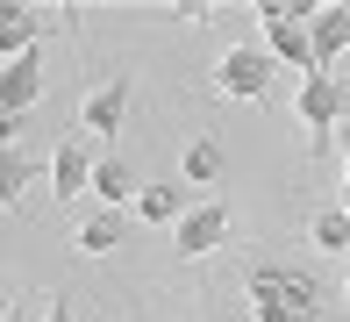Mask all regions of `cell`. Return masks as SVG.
<instances>
[{"mask_svg": "<svg viewBox=\"0 0 350 322\" xmlns=\"http://www.w3.org/2000/svg\"><path fill=\"white\" fill-rule=\"evenodd\" d=\"M136 193H143V179L129 172V158H100L93 165V201L100 208H136Z\"/></svg>", "mask_w": 350, "mask_h": 322, "instance_id": "cell-13", "label": "cell"}, {"mask_svg": "<svg viewBox=\"0 0 350 322\" xmlns=\"http://www.w3.org/2000/svg\"><path fill=\"white\" fill-rule=\"evenodd\" d=\"M250 322H322V308H300L279 294H250Z\"/></svg>", "mask_w": 350, "mask_h": 322, "instance_id": "cell-17", "label": "cell"}, {"mask_svg": "<svg viewBox=\"0 0 350 322\" xmlns=\"http://www.w3.org/2000/svg\"><path fill=\"white\" fill-rule=\"evenodd\" d=\"M308 0L300 8H286V0H258V29H265V51H272V64H293L300 79L314 72V36H308Z\"/></svg>", "mask_w": 350, "mask_h": 322, "instance_id": "cell-1", "label": "cell"}, {"mask_svg": "<svg viewBox=\"0 0 350 322\" xmlns=\"http://www.w3.org/2000/svg\"><path fill=\"white\" fill-rule=\"evenodd\" d=\"M129 108H136V79H129V72H115V79H100V86L86 93V108H79V129H93V136H115V129L129 122Z\"/></svg>", "mask_w": 350, "mask_h": 322, "instance_id": "cell-5", "label": "cell"}, {"mask_svg": "<svg viewBox=\"0 0 350 322\" xmlns=\"http://www.w3.org/2000/svg\"><path fill=\"white\" fill-rule=\"evenodd\" d=\"M336 208L350 215V122H343V201H336Z\"/></svg>", "mask_w": 350, "mask_h": 322, "instance_id": "cell-19", "label": "cell"}, {"mask_svg": "<svg viewBox=\"0 0 350 322\" xmlns=\"http://www.w3.org/2000/svg\"><path fill=\"white\" fill-rule=\"evenodd\" d=\"M229 230H236V222H229L221 201H193L179 215V230H172V244H179V258H215L221 244H229Z\"/></svg>", "mask_w": 350, "mask_h": 322, "instance_id": "cell-4", "label": "cell"}, {"mask_svg": "<svg viewBox=\"0 0 350 322\" xmlns=\"http://www.w3.org/2000/svg\"><path fill=\"white\" fill-rule=\"evenodd\" d=\"M308 36H314V72H329V64L350 51V8H314Z\"/></svg>", "mask_w": 350, "mask_h": 322, "instance_id": "cell-11", "label": "cell"}, {"mask_svg": "<svg viewBox=\"0 0 350 322\" xmlns=\"http://www.w3.org/2000/svg\"><path fill=\"white\" fill-rule=\"evenodd\" d=\"M29 179H36V158H29V151H0V208L22 201Z\"/></svg>", "mask_w": 350, "mask_h": 322, "instance_id": "cell-15", "label": "cell"}, {"mask_svg": "<svg viewBox=\"0 0 350 322\" xmlns=\"http://www.w3.org/2000/svg\"><path fill=\"white\" fill-rule=\"evenodd\" d=\"M293 115H300V129H308V143L322 151V143L350 122V93H343V79H336V72H308V79L293 86Z\"/></svg>", "mask_w": 350, "mask_h": 322, "instance_id": "cell-2", "label": "cell"}, {"mask_svg": "<svg viewBox=\"0 0 350 322\" xmlns=\"http://www.w3.org/2000/svg\"><path fill=\"white\" fill-rule=\"evenodd\" d=\"M243 294H279V301H300V308H322V280L308 265H258L243 280Z\"/></svg>", "mask_w": 350, "mask_h": 322, "instance_id": "cell-6", "label": "cell"}, {"mask_svg": "<svg viewBox=\"0 0 350 322\" xmlns=\"http://www.w3.org/2000/svg\"><path fill=\"white\" fill-rule=\"evenodd\" d=\"M343 294H350V258H343Z\"/></svg>", "mask_w": 350, "mask_h": 322, "instance_id": "cell-22", "label": "cell"}, {"mask_svg": "<svg viewBox=\"0 0 350 322\" xmlns=\"http://www.w3.org/2000/svg\"><path fill=\"white\" fill-rule=\"evenodd\" d=\"M14 322H22V315H14Z\"/></svg>", "mask_w": 350, "mask_h": 322, "instance_id": "cell-23", "label": "cell"}, {"mask_svg": "<svg viewBox=\"0 0 350 322\" xmlns=\"http://www.w3.org/2000/svg\"><path fill=\"white\" fill-rule=\"evenodd\" d=\"M14 136H22V115H8V108H0V151H22Z\"/></svg>", "mask_w": 350, "mask_h": 322, "instance_id": "cell-18", "label": "cell"}, {"mask_svg": "<svg viewBox=\"0 0 350 322\" xmlns=\"http://www.w3.org/2000/svg\"><path fill=\"white\" fill-rule=\"evenodd\" d=\"M186 193H179V179H143V193H136V222H150V230H179V215H186Z\"/></svg>", "mask_w": 350, "mask_h": 322, "instance_id": "cell-10", "label": "cell"}, {"mask_svg": "<svg viewBox=\"0 0 350 322\" xmlns=\"http://www.w3.org/2000/svg\"><path fill=\"white\" fill-rule=\"evenodd\" d=\"M79 258H107V251H122V208H93L86 222H79Z\"/></svg>", "mask_w": 350, "mask_h": 322, "instance_id": "cell-14", "label": "cell"}, {"mask_svg": "<svg viewBox=\"0 0 350 322\" xmlns=\"http://www.w3.org/2000/svg\"><path fill=\"white\" fill-rule=\"evenodd\" d=\"M36 101H43V51L0 64V108H8V115H29Z\"/></svg>", "mask_w": 350, "mask_h": 322, "instance_id": "cell-8", "label": "cell"}, {"mask_svg": "<svg viewBox=\"0 0 350 322\" xmlns=\"http://www.w3.org/2000/svg\"><path fill=\"white\" fill-rule=\"evenodd\" d=\"M14 315H22V308H14V286L0 280V322H14Z\"/></svg>", "mask_w": 350, "mask_h": 322, "instance_id": "cell-20", "label": "cell"}, {"mask_svg": "<svg viewBox=\"0 0 350 322\" xmlns=\"http://www.w3.org/2000/svg\"><path fill=\"white\" fill-rule=\"evenodd\" d=\"M221 172H229V151L215 136H193L179 151V186H221Z\"/></svg>", "mask_w": 350, "mask_h": 322, "instance_id": "cell-12", "label": "cell"}, {"mask_svg": "<svg viewBox=\"0 0 350 322\" xmlns=\"http://www.w3.org/2000/svg\"><path fill=\"white\" fill-rule=\"evenodd\" d=\"M93 165H100V158H93L86 143H57V158H51V193H57V201L93 193Z\"/></svg>", "mask_w": 350, "mask_h": 322, "instance_id": "cell-9", "label": "cell"}, {"mask_svg": "<svg viewBox=\"0 0 350 322\" xmlns=\"http://www.w3.org/2000/svg\"><path fill=\"white\" fill-rule=\"evenodd\" d=\"M43 51V8H22V0H0V64Z\"/></svg>", "mask_w": 350, "mask_h": 322, "instance_id": "cell-7", "label": "cell"}, {"mask_svg": "<svg viewBox=\"0 0 350 322\" xmlns=\"http://www.w3.org/2000/svg\"><path fill=\"white\" fill-rule=\"evenodd\" d=\"M308 244H322V251L350 258V215H343V208H322V215L308 222Z\"/></svg>", "mask_w": 350, "mask_h": 322, "instance_id": "cell-16", "label": "cell"}, {"mask_svg": "<svg viewBox=\"0 0 350 322\" xmlns=\"http://www.w3.org/2000/svg\"><path fill=\"white\" fill-rule=\"evenodd\" d=\"M272 51L265 43H229V51L215 58V93L221 101H265L272 93Z\"/></svg>", "mask_w": 350, "mask_h": 322, "instance_id": "cell-3", "label": "cell"}, {"mask_svg": "<svg viewBox=\"0 0 350 322\" xmlns=\"http://www.w3.org/2000/svg\"><path fill=\"white\" fill-rule=\"evenodd\" d=\"M43 322H79V315L65 308V294H57V301H51V308H43Z\"/></svg>", "mask_w": 350, "mask_h": 322, "instance_id": "cell-21", "label": "cell"}]
</instances>
